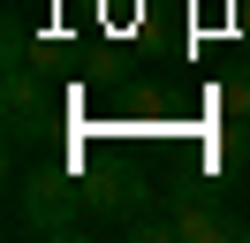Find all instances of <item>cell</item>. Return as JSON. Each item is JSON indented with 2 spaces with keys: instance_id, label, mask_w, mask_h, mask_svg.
Returning <instances> with one entry per match:
<instances>
[{
  "instance_id": "obj_1",
  "label": "cell",
  "mask_w": 250,
  "mask_h": 243,
  "mask_svg": "<svg viewBox=\"0 0 250 243\" xmlns=\"http://www.w3.org/2000/svg\"><path fill=\"white\" fill-rule=\"evenodd\" d=\"M144 236H167V243H228V236H250V220H235L228 205H212V190H174V213L152 220Z\"/></svg>"
},
{
  "instance_id": "obj_2",
  "label": "cell",
  "mask_w": 250,
  "mask_h": 243,
  "mask_svg": "<svg viewBox=\"0 0 250 243\" xmlns=\"http://www.w3.org/2000/svg\"><path fill=\"white\" fill-rule=\"evenodd\" d=\"M23 228H46V236H68V228H76V213H61V175L38 167V175L23 182Z\"/></svg>"
},
{
  "instance_id": "obj_3",
  "label": "cell",
  "mask_w": 250,
  "mask_h": 243,
  "mask_svg": "<svg viewBox=\"0 0 250 243\" xmlns=\"http://www.w3.org/2000/svg\"><path fill=\"white\" fill-rule=\"evenodd\" d=\"M212 106L228 114V129H250V69H228L212 84Z\"/></svg>"
}]
</instances>
